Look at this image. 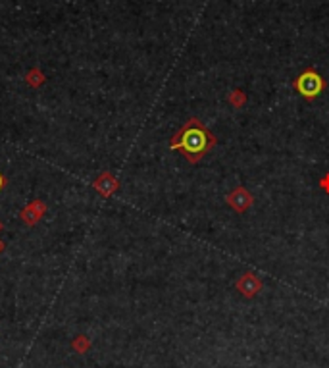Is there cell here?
<instances>
[{
    "mask_svg": "<svg viewBox=\"0 0 329 368\" xmlns=\"http://www.w3.org/2000/svg\"><path fill=\"white\" fill-rule=\"evenodd\" d=\"M216 135L198 118H189L183 127L171 137L169 149L183 153V157L191 164H197L216 147Z\"/></svg>",
    "mask_w": 329,
    "mask_h": 368,
    "instance_id": "obj_1",
    "label": "cell"
},
{
    "mask_svg": "<svg viewBox=\"0 0 329 368\" xmlns=\"http://www.w3.org/2000/svg\"><path fill=\"white\" fill-rule=\"evenodd\" d=\"M295 89H296V93L302 95L306 101H314V99L326 89V81H324V77H322L318 71L306 70V71H302V73L296 77Z\"/></svg>",
    "mask_w": 329,
    "mask_h": 368,
    "instance_id": "obj_2",
    "label": "cell"
},
{
    "mask_svg": "<svg viewBox=\"0 0 329 368\" xmlns=\"http://www.w3.org/2000/svg\"><path fill=\"white\" fill-rule=\"evenodd\" d=\"M225 201H227V205L235 212H245L252 205V195H250L243 185H239L237 189H233V191L225 197Z\"/></svg>",
    "mask_w": 329,
    "mask_h": 368,
    "instance_id": "obj_3",
    "label": "cell"
},
{
    "mask_svg": "<svg viewBox=\"0 0 329 368\" xmlns=\"http://www.w3.org/2000/svg\"><path fill=\"white\" fill-rule=\"evenodd\" d=\"M237 289H239L245 297H252V295H256V293L262 289V281H260L254 274L247 272V274H243V276L239 278V281H237Z\"/></svg>",
    "mask_w": 329,
    "mask_h": 368,
    "instance_id": "obj_4",
    "label": "cell"
},
{
    "mask_svg": "<svg viewBox=\"0 0 329 368\" xmlns=\"http://www.w3.org/2000/svg\"><path fill=\"white\" fill-rule=\"evenodd\" d=\"M45 212H47V205L43 203V201H33L31 205H27L23 210H21V220L27 224V226H33V224H37L43 216H45Z\"/></svg>",
    "mask_w": 329,
    "mask_h": 368,
    "instance_id": "obj_5",
    "label": "cell"
},
{
    "mask_svg": "<svg viewBox=\"0 0 329 368\" xmlns=\"http://www.w3.org/2000/svg\"><path fill=\"white\" fill-rule=\"evenodd\" d=\"M93 185H95V189H97L102 197H110V195L117 189V181L114 179V175H112L110 172L100 174V175H99V179H97Z\"/></svg>",
    "mask_w": 329,
    "mask_h": 368,
    "instance_id": "obj_6",
    "label": "cell"
},
{
    "mask_svg": "<svg viewBox=\"0 0 329 368\" xmlns=\"http://www.w3.org/2000/svg\"><path fill=\"white\" fill-rule=\"evenodd\" d=\"M25 81L31 85V87H39L41 83H45V73L41 71V70H31L29 73H27V77H25Z\"/></svg>",
    "mask_w": 329,
    "mask_h": 368,
    "instance_id": "obj_7",
    "label": "cell"
},
{
    "mask_svg": "<svg viewBox=\"0 0 329 368\" xmlns=\"http://www.w3.org/2000/svg\"><path fill=\"white\" fill-rule=\"evenodd\" d=\"M245 95H243V91H233L231 93V97H229V103L235 106V108H241V106L245 105Z\"/></svg>",
    "mask_w": 329,
    "mask_h": 368,
    "instance_id": "obj_8",
    "label": "cell"
},
{
    "mask_svg": "<svg viewBox=\"0 0 329 368\" xmlns=\"http://www.w3.org/2000/svg\"><path fill=\"white\" fill-rule=\"evenodd\" d=\"M320 185H322V189H324L326 193H329V174L324 177V179H322V181H320Z\"/></svg>",
    "mask_w": 329,
    "mask_h": 368,
    "instance_id": "obj_9",
    "label": "cell"
},
{
    "mask_svg": "<svg viewBox=\"0 0 329 368\" xmlns=\"http://www.w3.org/2000/svg\"><path fill=\"white\" fill-rule=\"evenodd\" d=\"M8 185V181H6V177L2 175V172H0V191H4V187Z\"/></svg>",
    "mask_w": 329,
    "mask_h": 368,
    "instance_id": "obj_10",
    "label": "cell"
},
{
    "mask_svg": "<svg viewBox=\"0 0 329 368\" xmlns=\"http://www.w3.org/2000/svg\"><path fill=\"white\" fill-rule=\"evenodd\" d=\"M2 251H4V243L0 241V253H2Z\"/></svg>",
    "mask_w": 329,
    "mask_h": 368,
    "instance_id": "obj_11",
    "label": "cell"
},
{
    "mask_svg": "<svg viewBox=\"0 0 329 368\" xmlns=\"http://www.w3.org/2000/svg\"><path fill=\"white\" fill-rule=\"evenodd\" d=\"M0 229H2V222H0Z\"/></svg>",
    "mask_w": 329,
    "mask_h": 368,
    "instance_id": "obj_12",
    "label": "cell"
}]
</instances>
